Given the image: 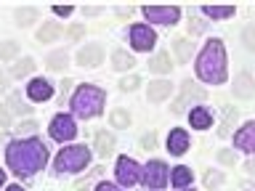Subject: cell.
I'll list each match as a JSON object with an SVG mask.
<instances>
[{
  "instance_id": "cell-1",
  "label": "cell",
  "mask_w": 255,
  "mask_h": 191,
  "mask_svg": "<svg viewBox=\"0 0 255 191\" xmlns=\"http://www.w3.org/2000/svg\"><path fill=\"white\" fill-rule=\"evenodd\" d=\"M5 162L19 178H32L48 165V146L40 138H19L5 146Z\"/></svg>"
},
{
  "instance_id": "cell-2",
  "label": "cell",
  "mask_w": 255,
  "mask_h": 191,
  "mask_svg": "<svg viewBox=\"0 0 255 191\" xmlns=\"http://www.w3.org/2000/svg\"><path fill=\"white\" fill-rule=\"evenodd\" d=\"M197 77L202 83H210V85H221L226 83V48L218 37L207 40L202 53L197 59Z\"/></svg>"
},
{
  "instance_id": "cell-3",
  "label": "cell",
  "mask_w": 255,
  "mask_h": 191,
  "mask_svg": "<svg viewBox=\"0 0 255 191\" xmlns=\"http://www.w3.org/2000/svg\"><path fill=\"white\" fill-rule=\"evenodd\" d=\"M104 101H107V96H104L101 88H96V85H80L77 91H75V96H72L69 106H72V111H75L80 119H93V117L101 114Z\"/></svg>"
},
{
  "instance_id": "cell-4",
  "label": "cell",
  "mask_w": 255,
  "mask_h": 191,
  "mask_svg": "<svg viewBox=\"0 0 255 191\" xmlns=\"http://www.w3.org/2000/svg\"><path fill=\"white\" fill-rule=\"evenodd\" d=\"M91 165V149L88 146H64L53 159V170L64 175V173H80Z\"/></svg>"
},
{
  "instance_id": "cell-5",
  "label": "cell",
  "mask_w": 255,
  "mask_h": 191,
  "mask_svg": "<svg viewBox=\"0 0 255 191\" xmlns=\"http://www.w3.org/2000/svg\"><path fill=\"white\" fill-rule=\"evenodd\" d=\"M115 173H117V183L123 189H130V186H135V183L143 178V170L138 167V162L130 159V157H120Z\"/></svg>"
},
{
  "instance_id": "cell-6",
  "label": "cell",
  "mask_w": 255,
  "mask_h": 191,
  "mask_svg": "<svg viewBox=\"0 0 255 191\" xmlns=\"http://www.w3.org/2000/svg\"><path fill=\"white\" fill-rule=\"evenodd\" d=\"M143 186L146 189H162L167 181H170V170H167L165 162H159V159H151V162H146V167H143Z\"/></svg>"
},
{
  "instance_id": "cell-7",
  "label": "cell",
  "mask_w": 255,
  "mask_h": 191,
  "mask_svg": "<svg viewBox=\"0 0 255 191\" xmlns=\"http://www.w3.org/2000/svg\"><path fill=\"white\" fill-rule=\"evenodd\" d=\"M75 135H77V125L69 114H56L51 119V138L53 141L64 143V141H72Z\"/></svg>"
},
{
  "instance_id": "cell-8",
  "label": "cell",
  "mask_w": 255,
  "mask_h": 191,
  "mask_svg": "<svg viewBox=\"0 0 255 191\" xmlns=\"http://www.w3.org/2000/svg\"><path fill=\"white\" fill-rule=\"evenodd\" d=\"M143 16L151 21V24H175L178 21V16H181V8H175V5H146L143 8Z\"/></svg>"
},
{
  "instance_id": "cell-9",
  "label": "cell",
  "mask_w": 255,
  "mask_h": 191,
  "mask_svg": "<svg viewBox=\"0 0 255 191\" xmlns=\"http://www.w3.org/2000/svg\"><path fill=\"white\" fill-rule=\"evenodd\" d=\"M130 43H133L135 51H149V48H154L157 35L149 24H133L130 27Z\"/></svg>"
},
{
  "instance_id": "cell-10",
  "label": "cell",
  "mask_w": 255,
  "mask_h": 191,
  "mask_svg": "<svg viewBox=\"0 0 255 191\" xmlns=\"http://www.w3.org/2000/svg\"><path fill=\"white\" fill-rule=\"evenodd\" d=\"M189 101H205V91H202V88H197L191 80H186V83L181 85V98L173 103V111H175V114H181L183 106H186Z\"/></svg>"
},
{
  "instance_id": "cell-11",
  "label": "cell",
  "mask_w": 255,
  "mask_h": 191,
  "mask_svg": "<svg viewBox=\"0 0 255 191\" xmlns=\"http://www.w3.org/2000/svg\"><path fill=\"white\" fill-rule=\"evenodd\" d=\"M101 61H104V48L101 45H85V48H80L77 64L83 69H96V67H101Z\"/></svg>"
},
{
  "instance_id": "cell-12",
  "label": "cell",
  "mask_w": 255,
  "mask_h": 191,
  "mask_svg": "<svg viewBox=\"0 0 255 191\" xmlns=\"http://www.w3.org/2000/svg\"><path fill=\"white\" fill-rule=\"evenodd\" d=\"M27 98H29V101H48V98H53V85L48 83V80H43V77L29 80V85H27Z\"/></svg>"
},
{
  "instance_id": "cell-13",
  "label": "cell",
  "mask_w": 255,
  "mask_h": 191,
  "mask_svg": "<svg viewBox=\"0 0 255 191\" xmlns=\"http://www.w3.org/2000/svg\"><path fill=\"white\" fill-rule=\"evenodd\" d=\"M234 146L255 154V119H253V122H247V125H242V130L234 135Z\"/></svg>"
},
{
  "instance_id": "cell-14",
  "label": "cell",
  "mask_w": 255,
  "mask_h": 191,
  "mask_svg": "<svg viewBox=\"0 0 255 191\" xmlns=\"http://www.w3.org/2000/svg\"><path fill=\"white\" fill-rule=\"evenodd\" d=\"M167 151L175 157L186 154L189 151V133L181 130V127H175V130H170V135H167Z\"/></svg>"
},
{
  "instance_id": "cell-15",
  "label": "cell",
  "mask_w": 255,
  "mask_h": 191,
  "mask_svg": "<svg viewBox=\"0 0 255 191\" xmlns=\"http://www.w3.org/2000/svg\"><path fill=\"white\" fill-rule=\"evenodd\" d=\"M234 96L237 98H253L255 96V83H253V77L247 75V72L234 77Z\"/></svg>"
},
{
  "instance_id": "cell-16",
  "label": "cell",
  "mask_w": 255,
  "mask_h": 191,
  "mask_svg": "<svg viewBox=\"0 0 255 191\" xmlns=\"http://www.w3.org/2000/svg\"><path fill=\"white\" fill-rule=\"evenodd\" d=\"M189 122H191V127H197V130H207V127L213 125V114H210V109H205V106L191 109Z\"/></svg>"
},
{
  "instance_id": "cell-17",
  "label": "cell",
  "mask_w": 255,
  "mask_h": 191,
  "mask_svg": "<svg viewBox=\"0 0 255 191\" xmlns=\"http://www.w3.org/2000/svg\"><path fill=\"white\" fill-rule=\"evenodd\" d=\"M146 96H149V101H154V103L165 101L167 96H170V83H167V80H154V83H149Z\"/></svg>"
},
{
  "instance_id": "cell-18",
  "label": "cell",
  "mask_w": 255,
  "mask_h": 191,
  "mask_svg": "<svg viewBox=\"0 0 255 191\" xmlns=\"http://www.w3.org/2000/svg\"><path fill=\"white\" fill-rule=\"evenodd\" d=\"M96 151H99V157H109L112 151H115V135L107 133V130L96 133Z\"/></svg>"
},
{
  "instance_id": "cell-19",
  "label": "cell",
  "mask_w": 255,
  "mask_h": 191,
  "mask_svg": "<svg viewBox=\"0 0 255 191\" xmlns=\"http://www.w3.org/2000/svg\"><path fill=\"white\" fill-rule=\"evenodd\" d=\"M32 72H35V59H32V56H24V59H19V61L11 67V77L24 80V77H29Z\"/></svg>"
},
{
  "instance_id": "cell-20",
  "label": "cell",
  "mask_w": 255,
  "mask_h": 191,
  "mask_svg": "<svg viewBox=\"0 0 255 191\" xmlns=\"http://www.w3.org/2000/svg\"><path fill=\"white\" fill-rule=\"evenodd\" d=\"M8 109H11V114H19V117L21 114L24 117L32 114V106L21 98V93H11V96H8Z\"/></svg>"
},
{
  "instance_id": "cell-21",
  "label": "cell",
  "mask_w": 255,
  "mask_h": 191,
  "mask_svg": "<svg viewBox=\"0 0 255 191\" xmlns=\"http://www.w3.org/2000/svg\"><path fill=\"white\" fill-rule=\"evenodd\" d=\"M67 64H69L67 51H53V53L45 56V67L51 69V72H61L64 67H67Z\"/></svg>"
},
{
  "instance_id": "cell-22",
  "label": "cell",
  "mask_w": 255,
  "mask_h": 191,
  "mask_svg": "<svg viewBox=\"0 0 255 191\" xmlns=\"http://www.w3.org/2000/svg\"><path fill=\"white\" fill-rule=\"evenodd\" d=\"M112 67L120 69V72H128V69L135 67V59L128 51H115V53H112Z\"/></svg>"
},
{
  "instance_id": "cell-23",
  "label": "cell",
  "mask_w": 255,
  "mask_h": 191,
  "mask_svg": "<svg viewBox=\"0 0 255 191\" xmlns=\"http://www.w3.org/2000/svg\"><path fill=\"white\" fill-rule=\"evenodd\" d=\"M61 24H43V27L37 29V40L40 43H53V40L61 37Z\"/></svg>"
},
{
  "instance_id": "cell-24",
  "label": "cell",
  "mask_w": 255,
  "mask_h": 191,
  "mask_svg": "<svg viewBox=\"0 0 255 191\" xmlns=\"http://www.w3.org/2000/svg\"><path fill=\"white\" fill-rule=\"evenodd\" d=\"M191 178H194V173H191L189 167H183V165H178L175 170H170V181H173V186H178V189L189 186Z\"/></svg>"
},
{
  "instance_id": "cell-25",
  "label": "cell",
  "mask_w": 255,
  "mask_h": 191,
  "mask_svg": "<svg viewBox=\"0 0 255 191\" xmlns=\"http://www.w3.org/2000/svg\"><path fill=\"white\" fill-rule=\"evenodd\" d=\"M149 69L157 72V75H165V72H170V56H167V53H157L154 59H149Z\"/></svg>"
},
{
  "instance_id": "cell-26",
  "label": "cell",
  "mask_w": 255,
  "mask_h": 191,
  "mask_svg": "<svg viewBox=\"0 0 255 191\" xmlns=\"http://www.w3.org/2000/svg\"><path fill=\"white\" fill-rule=\"evenodd\" d=\"M109 122H112V127H117V130H125V127L130 125V114H128V109H112Z\"/></svg>"
},
{
  "instance_id": "cell-27",
  "label": "cell",
  "mask_w": 255,
  "mask_h": 191,
  "mask_svg": "<svg viewBox=\"0 0 255 191\" xmlns=\"http://www.w3.org/2000/svg\"><path fill=\"white\" fill-rule=\"evenodd\" d=\"M202 11L210 19H229V16H234V5H207Z\"/></svg>"
},
{
  "instance_id": "cell-28",
  "label": "cell",
  "mask_w": 255,
  "mask_h": 191,
  "mask_svg": "<svg viewBox=\"0 0 255 191\" xmlns=\"http://www.w3.org/2000/svg\"><path fill=\"white\" fill-rule=\"evenodd\" d=\"M16 53H19V43L16 40H3L0 43V61H11L16 59Z\"/></svg>"
},
{
  "instance_id": "cell-29",
  "label": "cell",
  "mask_w": 255,
  "mask_h": 191,
  "mask_svg": "<svg viewBox=\"0 0 255 191\" xmlns=\"http://www.w3.org/2000/svg\"><path fill=\"white\" fill-rule=\"evenodd\" d=\"M16 21H19V27L35 24L37 21V8H19V11H16Z\"/></svg>"
},
{
  "instance_id": "cell-30",
  "label": "cell",
  "mask_w": 255,
  "mask_h": 191,
  "mask_svg": "<svg viewBox=\"0 0 255 191\" xmlns=\"http://www.w3.org/2000/svg\"><path fill=\"white\" fill-rule=\"evenodd\" d=\"M173 48H175V56H178L181 64H186L191 59V43H189V40H175Z\"/></svg>"
},
{
  "instance_id": "cell-31",
  "label": "cell",
  "mask_w": 255,
  "mask_h": 191,
  "mask_svg": "<svg viewBox=\"0 0 255 191\" xmlns=\"http://www.w3.org/2000/svg\"><path fill=\"white\" fill-rule=\"evenodd\" d=\"M223 178H226L223 173H218V170H210V173L205 175V186H207V189H218L221 183H223Z\"/></svg>"
},
{
  "instance_id": "cell-32",
  "label": "cell",
  "mask_w": 255,
  "mask_h": 191,
  "mask_svg": "<svg viewBox=\"0 0 255 191\" xmlns=\"http://www.w3.org/2000/svg\"><path fill=\"white\" fill-rule=\"evenodd\" d=\"M138 85H141V80L135 77V75H128V77H123V80H120V88H123L125 93H128V91H135Z\"/></svg>"
},
{
  "instance_id": "cell-33",
  "label": "cell",
  "mask_w": 255,
  "mask_h": 191,
  "mask_svg": "<svg viewBox=\"0 0 255 191\" xmlns=\"http://www.w3.org/2000/svg\"><path fill=\"white\" fill-rule=\"evenodd\" d=\"M11 122H13V114L8 109V103H0V127H11Z\"/></svg>"
},
{
  "instance_id": "cell-34",
  "label": "cell",
  "mask_w": 255,
  "mask_h": 191,
  "mask_svg": "<svg viewBox=\"0 0 255 191\" xmlns=\"http://www.w3.org/2000/svg\"><path fill=\"white\" fill-rule=\"evenodd\" d=\"M242 43L247 45V51H255V27H245V32H242Z\"/></svg>"
},
{
  "instance_id": "cell-35",
  "label": "cell",
  "mask_w": 255,
  "mask_h": 191,
  "mask_svg": "<svg viewBox=\"0 0 255 191\" xmlns=\"http://www.w3.org/2000/svg\"><path fill=\"white\" fill-rule=\"evenodd\" d=\"M218 162H221V165H234V162H237V154H234L231 149H221V151H218Z\"/></svg>"
},
{
  "instance_id": "cell-36",
  "label": "cell",
  "mask_w": 255,
  "mask_h": 191,
  "mask_svg": "<svg viewBox=\"0 0 255 191\" xmlns=\"http://www.w3.org/2000/svg\"><path fill=\"white\" fill-rule=\"evenodd\" d=\"M35 130H37V122H35V119H24V122L19 125V133H24V135H32Z\"/></svg>"
},
{
  "instance_id": "cell-37",
  "label": "cell",
  "mask_w": 255,
  "mask_h": 191,
  "mask_svg": "<svg viewBox=\"0 0 255 191\" xmlns=\"http://www.w3.org/2000/svg\"><path fill=\"white\" fill-rule=\"evenodd\" d=\"M141 146L146 149V151H149V149H154V146H157V135H154V133L143 135V138H141Z\"/></svg>"
},
{
  "instance_id": "cell-38",
  "label": "cell",
  "mask_w": 255,
  "mask_h": 191,
  "mask_svg": "<svg viewBox=\"0 0 255 191\" xmlns=\"http://www.w3.org/2000/svg\"><path fill=\"white\" fill-rule=\"evenodd\" d=\"M72 11H75L72 5H56V8H53V13H56V16H69Z\"/></svg>"
},
{
  "instance_id": "cell-39",
  "label": "cell",
  "mask_w": 255,
  "mask_h": 191,
  "mask_svg": "<svg viewBox=\"0 0 255 191\" xmlns=\"http://www.w3.org/2000/svg\"><path fill=\"white\" fill-rule=\"evenodd\" d=\"M96 191H120L115 183H109V181H101L99 186H96Z\"/></svg>"
},
{
  "instance_id": "cell-40",
  "label": "cell",
  "mask_w": 255,
  "mask_h": 191,
  "mask_svg": "<svg viewBox=\"0 0 255 191\" xmlns=\"http://www.w3.org/2000/svg\"><path fill=\"white\" fill-rule=\"evenodd\" d=\"M245 173L255 178V159H247V162H245Z\"/></svg>"
},
{
  "instance_id": "cell-41",
  "label": "cell",
  "mask_w": 255,
  "mask_h": 191,
  "mask_svg": "<svg viewBox=\"0 0 255 191\" xmlns=\"http://www.w3.org/2000/svg\"><path fill=\"white\" fill-rule=\"evenodd\" d=\"M5 91H8V75L0 72V93H5Z\"/></svg>"
},
{
  "instance_id": "cell-42",
  "label": "cell",
  "mask_w": 255,
  "mask_h": 191,
  "mask_svg": "<svg viewBox=\"0 0 255 191\" xmlns=\"http://www.w3.org/2000/svg\"><path fill=\"white\" fill-rule=\"evenodd\" d=\"M80 35H83V24H77V27L69 29V37H80Z\"/></svg>"
},
{
  "instance_id": "cell-43",
  "label": "cell",
  "mask_w": 255,
  "mask_h": 191,
  "mask_svg": "<svg viewBox=\"0 0 255 191\" xmlns=\"http://www.w3.org/2000/svg\"><path fill=\"white\" fill-rule=\"evenodd\" d=\"M69 88H72V80H64V83H61V93H67Z\"/></svg>"
},
{
  "instance_id": "cell-44",
  "label": "cell",
  "mask_w": 255,
  "mask_h": 191,
  "mask_svg": "<svg viewBox=\"0 0 255 191\" xmlns=\"http://www.w3.org/2000/svg\"><path fill=\"white\" fill-rule=\"evenodd\" d=\"M5 191H24V189H21V186H19V183H13V186H8V189H5Z\"/></svg>"
},
{
  "instance_id": "cell-45",
  "label": "cell",
  "mask_w": 255,
  "mask_h": 191,
  "mask_svg": "<svg viewBox=\"0 0 255 191\" xmlns=\"http://www.w3.org/2000/svg\"><path fill=\"white\" fill-rule=\"evenodd\" d=\"M3 183H5V173L0 170V186H3Z\"/></svg>"
},
{
  "instance_id": "cell-46",
  "label": "cell",
  "mask_w": 255,
  "mask_h": 191,
  "mask_svg": "<svg viewBox=\"0 0 255 191\" xmlns=\"http://www.w3.org/2000/svg\"><path fill=\"white\" fill-rule=\"evenodd\" d=\"M5 149V143H3V138H0V151H3Z\"/></svg>"
},
{
  "instance_id": "cell-47",
  "label": "cell",
  "mask_w": 255,
  "mask_h": 191,
  "mask_svg": "<svg viewBox=\"0 0 255 191\" xmlns=\"http://www.w3.org/2000/svg\"><path fill=\"white\" fill-rule=\"evenodd\" d=\"M183 191H189V189H183ZM191 191H194V189H191Z\"/></svg>"
}]
</instances>
